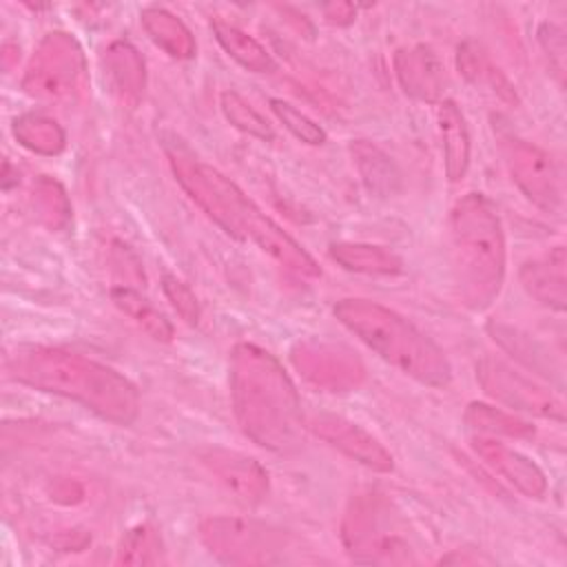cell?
Listing matches in <instances>:
<instances>
[{"label": "cell", "instance_id": "6da1fadb", "mask_svg": "<svg viewBox=\"0 0 567 567\" xmlns=\"http://www.w3.org/2000/svg\"><path fill=\"white\" fill-rule=\"evenodd\" d=\"M166 157L182 190L226 235L255 244L277 264L301 277H321L315 257L230 182V177L199 159L182 142L166 144Z\"/></svg>", "mask_w": 567, "mask_h": 567}, {"label": "cell", "instance_id": "7a4b0ae2", "mask_svg": "<svg viewBox=\"0 0 567 567\" xmlns=\"http://www.w3.org/2000/svg\"><path fill=\"white\" fill-rule=\"evenodd\" d=\"M7 377L27 388L80 403L100 419L131 425L140 416V392L117 370L55 346H20L4 361Z\"/></svg>", "mask_w": 567, "mask_h": 567}, {"label": "cell", "instance_id": "3957f363", "mask_svg": "<svg viewBox=\"0 0 567 567\" xmlns=\"http://www.w3.org/2000/svg\"><path fill=\"white\" fill-rule=\"evenodd\" d=\"M230 396L241 432L257 445L286 452L299 445L306 427L301 401L284 365L255 343L230 352Z\"/></svg>", "mask_w": 567, "mask_h": 567}, {"label": "cell", "instance_id": "277c9868", "mask_svg": "<svg viewBox=\"0 0 567 567\" xmlns=\"http://www.w3.org/2000/svg\"><path fill=\"white\" fill-rule=\"evenodd\" d=\"M450 264L461 301L485 310L505 281V233L501 217L483 193L461 197L447 219Z\"/></svg>", "mask_w": 567, "mask_h": 567}, {"label": "cell", "instance_id": "5b68a950", "mask_svg": "<svg viewBox=\"0 0 567 567\" xmlns=\"http://www.w3.org/2000/svg\"><path fill=\"white\" fill-rule=\"evenodd\" d=\"M334 317L361 343L410 379L430 388H445L450 383L452 365L445 352L392 308L348 297L337 301Z\"/></svg>", "mask_w": 567, "mask_h": 567}, {"label": "cell", "instance_id": "8992f818", "mask_svg": "<svg viewBox=\"0 0 567 567\" xmlns=\"http://www.w3.org/2000/svg\"><path fill=\"white\" fill-rule=\"evenodd\" d=\"M84 80V53L64 31H51L31 55L22 89L35 100L58 102L73 97Z\"/></svg>", "mask_w": 567, "mask_h": 567}, {"label": "cell", "instance_id": "52a82bcc", "mask_svg": "<svg viewBox=\"0 0 567 567\" xmlns=\"http://www.w3.org/2000/svg\"><path fill=\"white\" fill-rule=\"evenodd\" d=\"M498 148L520 193L543 213L558 215L563 210V177L551 155L514 133H501Z\"/></svg>", "mask_w": 567, "mask_h": 567}, {"label": "cell", "instance_id": "ba28073f", "mask_svg": "<svg viewBox=\"0 0 567 567\" xmlns=\"http://www.w3.org/2000/svg\"><path fill=\"white\" fill-rule=\"evenodd\" d=\"M476 381L494 401L549 421H565L563 401L532 377L514 370L509 363L496 357H483L476 361Z\"/></svg>", "mask_w": 567, "mask_h": 567}, {"label": "cell", "instance_id": "9c48e42d", "mask_svg": "<svg viewBox=\"0 0 567 567\" xmlns=\"http://www.w3.org/2000/svg\"><path fill=\"white\" fill-rule=\"evenodd\" d=\"M199 538L210 554L237 565L268 563L284 549L279 532L237 516H210L202 520Z\"/></svg>", "mask_w": 567, "mask_h": 567}, {"label": "cell", "instance_id": "30bf717a", "mask_svg": "<svg viewBox=\"0 0 567 567\" xmlns=\"http://www.w3.org/2000/svg\"><path fill=\"white\" fill-rule=\"evenodd\" d=\"M341 538L354 560H410L408 545L388 525L379 505L370 498H357L350 503L341 525Z\"/></svg>", "mask_w": 567, "mask_h": 567}, {"label": "cell", "instance_id": "8fae6325", "mask_svg": "<svg viewBox=\"0 0 567 567\" xmlns=\"http://www.w3.org/2000/svg\"><path fill=\"white\" fill-rule=\"evenodd\" d=\"M292 363L310 383L330 392L352 390L363 379V363L348 348L328 341L297 343Z\"/></svg>", "mask_w": 567, "mask_h": 567}, {"label": "cell", "instance_id": "7c38bea8", "mask_svg": "<svg viewBox=\"0 0 567 567\" xmlns=\"http://www.w3.org/2000/svg\"><path fill=\"white\" fill-rule=\"evenodd\" d=\"M306 427L317 439L326 441L330 447L339 450L341 454L350 456L352 461L361 463L368 470H374L381 474H388L394 470V458L383 447V443L346 416L330 414V412H317V414L308 416Z\"/></svg>", "mask_w": 567, "mask_h": 567}, {"label": "cell", "instance_id": "4fadbf2b", "mask_svg": "<svg viewBox=\"0 0 567 567\" xmlns=\"http://www.w3.org/2000/svg\"><path fill=\"white\" fill-rule=\"evenodd\" d=\"M199 461L208 474L241 505L255 507L266 498L268 474L255 458L226 447H206L199 452Z\"/></svg>", "mask_w": 567, "mask_h": 567}, {"label": "cell", "instance_id": "5bb4252c", "mask_svg": "<svg viewBox=\"0 0 567 567\" xmlns=\"http://www.w3.org/2000/svg\"><path fill=\"white\" fill-rule=\"evenodd\" d=\"M470 445L487 467L514 485L523 496L543 498L547 494V476L529 456L489 436H474Z\"/></svg>", "mask_w": 567, "mask_h": 567}, {"label": "cell", "instance_id": "9a60e30c", "mask_svg": "<svg viewBox=\"0 0 567 567\" xmlns=\"http://www.w3.org/2000/svg\"><path fill=\"white\" fill-rule=\"evenodd\" d=\"M394 73L401 89L421 102H441L445 91V69L439 55L425 44L401 47L394 53Z\"/></svg>", "mask_w": 567, "mask_h": 567}, {"label": "cell", "instance_id": "2e32d148", "mask_svg": "<svg viewBox=\"0 0 567 567\" xmlns=\"http://www.w3.org/2000/svg\"><path fill=\"white\" fill-rule=\"evenodd\" d=\"M520 284L538 303L563 312L567 306V277H565V248L556 246L547 255L525 261L518 270Z\"/></svg>", "mask_w": 567, "mask_h": 567}, {"label": "cell", "instance_id": "e0dca14e", "mask_svg": "<svg viewBox=\"0 0 567 567\" xmlns=\"http://www.w3.org/2000/svg\"><path fill=\"white\" fill-rule=\"evenodd\" d=\"M436 122L443 144V164L450 182H461L470 168V128L465 115L452 100H441L436 106Z\"/></svg>", "mask_w": 567, "mask_h": 567}, {"label": "cell", "instance_id": "ac0fdd59", "mask_svg": "<svg viewBox=\"0 0 567 567\" xmlns=\"http://www.w3.org/2000/svg\"><path fill=\"white\" fill-rule=\"evenodd\" d=\"M456 66H458V73L470 84L481 86L483 91H489L492 95H496L505 104H514V106L518 104V93H516L514 84L492 62V58L487 55V51L478 42L465 40L463 44H458V49H456Z\"/></svg>", "mask_w": 567, "mask_h": 567}, {"label": "cell", "instance_id": "d6986e66", "mask_svg": "<svg viewBox=\"0 0 567 567\" xmlns=\"http://www.w3.org/2000/svg\"><path fill=\"white\" fill-rule=\"evenodd\" d=\"M104 69L113 93L124 104H137L146 84V69L140 51L131 42L117 40L104 51Z\"/></svg>", "mask_w": 567, "mask_h": 567}, {"label": "cell", "instance_id": "ffe728a7", "mask_svg": "<svg viewBox=\"0 0 567 567\" xmlns=\"http://www.w3.org/2000/svg\"><path fill=\"white\" fill-rule=\"evenodd\" d=\"M348 148L361 175V182L372 195L392 197L401 188V173L381 146L368 140H354Z\"/></svg>", "mask_w": 567, "mask_h": 567}, {"label": "cell", "instance_id": "44dd1931", "mask_svg": "<svg viewBox=\"0 0 567 567\" xmlns=\"http://www.w3.org/2000/svg\"><path fill=\"white\" fill-rule=\"evenodd\" d=\"M140 22L146 35L171 58L190 60L197 51V42L190 29L164 7H146L140 11Z\"/></svg>", "mask_w": 567, "mask_h": 567}, {"label": "cell", "instance_id": "7402d4cb", "mask_svg": "<svg viewBox=\"0 0 567 567\" xmlns=\"http://www.w3.org/2000/svg\"><path fill=\"white\" fill-rule=\"evenodd\" d=\"M330 257L350 272L361 275H381V277H394L403 272V259L374 244H359V241H334L328 248Z\"/></svg>", "mask_w": 567, "mask_h": 567}, {"label": "cell", "instance_id": "603a6c76", "mask_svg": "<svg viewBox=\"0 0 567 567\" xmlns=\"http://www.w3.org/2000/svg\"><path fill=\"white\" fill-rule=\"evenodd\" d=\"M210 29H213V35L219 42V47L244 69H248L252 73L275 71V60L268 53V49L259 40H255L250 33H246L244 29H239L221 18H213Z\"/></svg>", "mask_w": 567, "mask_h": 567}, {"label": "cell", "instance_id": "cb8c5ba5", "mask_svg": "<svg viewBox=\"0 0 567 567\" xmlns=\"http://www.w3.org/2000/svg\"><path fill=\"white\" fill-rule=\"evenodd\" d=\"M111 299L148 337H153L155 341H171L173 323L146 297H142L140 290H135L131 286H113L111 288Z\"/></svg>", "mask_w": 567, "mask_h": 567}, {"label": "cell", "instance_id": "d4e9b609", "mask_svg": "<svg viewBox=\"0 0 567 567\" xmlns=\"http://www.w3.org/2000/svg\"><path fill=\"white\" fill-rule=\"evenodd\" d=\"M463 421L485 434H498V436H509V439H532L536 434V427L516 416L514 412L494 408L489 403H481V401H472L465 412H463Z\"/></svg>", "mask_w": 567, "mask_h": 567}, {"label": "cell", "instance_id": "484cf974", "mask_svg": "<svg viewBox=\"0 0 567 567\" xmlns=\"http://www.w3.org/2000/svg\"><path fill=\"white\" fill-rule=\"evenodd\" d=\"M13 137L38 155H58L64 148V128L42 113H24L13 122Z\"/></svg>", "mask_w": 567, "mask_h": 567}, {"label": "cell", "instance_id": "4316f807", "mask_svg": "<svg viewBox=\"0 0 567 567\" xmlns=\"http://www.w3.org/2000/svg\"><path fill=\"white\" fill-rule=\"evenodd\" d=\"M162 554H164V547H162L159 532L148 523H140L122 536L115 563L117 565H157L162 563Z\"/></svg>", "mask_w": 567, "mask_h": 567}, {"label": "cell", "instance_id": "83f0119b", "mask_svg": "<svg viewBox=\"0 0 567 567\" xmlns=\"http://www.w3.org/2000/svg\"><path fill=\"white\" fill-rule=\"evenodd\" d=\"M31 204H33V210H35L38 219L51 230L62 228L71 217V204L66 199L64 188L47 175H40L33 182Z\"/></svg>", "mask_w": 567, "mask_h": 567}, {"label": "cell", "instance_id": "f1b7e54d", "mask_svg": "<svg viewBox=\"0 0 567 567\" xmlns=\"http://www.w3.org/2000/svg\"><path fill=\"white\" fill-rule=\"evenodd\" d=\"M487 332L501 348L512 352V357H516L518 361H523L525 365L534 368L540 374H549V357L536 341H532V337H527L509 326L496 323V321H492L487 326Z\"/></svg>", "mask_w": 567, "mask_h": 567}, {"label": "cell", "instance_id": "f546056e", "mask_svg": "<svg viewBox=\"0 0 567 567\" xmlns=\"http://www.w3.org/2000/svg\"><path fill=\"white\" fill-rule=\"evenodd\" d=\"M219 106H221L224 117L241 133L252 135L264 142H270L275 137L270 122L257 109H252L237 91H224L219 97Z\"/></svg>", "mask_w": 567, "mask_h": 567}, {"label": "cell", "instance_id": "4dcf8cb0", "mask_svg": "<svg viewBox=\"0 0 567 567\" xmlns=\"http://www.w3.org/2000/svg\"><path fill=\"white\" fill-rule=\"evenodd\" d=\"M270 109L272 113L277 115V120L297 137L301 140L303 144H310V146H321L326 142V131L315 122L310 120L306 113H301L297 106H292L290 102H284L279 97H272L270 100Z\"/></svg>", "mask_w": 567, "mask_h": 567}, {"label": "cell", "instance_id": "1f68e13d", "mask_svg": "<svg viewBox=\"0 0 567 567\" xmlns=\"http://www.w3.org/2000/svg\"><path fill=\"white\" fill-rule=\"evenodd\" d=\"M162 290L184 323L195 326L199 321V301L182 279H177L175 275H164Z\"/></svg>", "mask_w": 567, "mask_h": 567}, {"label": "cell", "instance_id": "d6a6232c", "mask_svg": "<svg viewBox=\"0 0 567 567\" xmlns=\"http://www.w3.org/2000/svg\"><path fill=\"white\" fill-rule=\"evenodd\" d=\"M538 42H540L543 51L549 58V66L554 69V73L558 78V84L563 86V82H565V51H567L563 29L551 24V22L540 24L538 27Z\"/></svg>", "mask_w": 567, "mask_h": 567}, {"label": "cell", "instance_id": "836d02e7", "mask_svg": "<svg viewBox=\"0 0 567 567\" xmlns=\"http://www.w3.org/2000/svg\"><path fill=\"white\" fill-rule=\"evenodd\" d=\"M321 11H323V18L337 27H346L357 18V7L350 2H330V4H323Z\"/></svg>", "mask_w": 567, "mask_h": 567}]
</instances>
